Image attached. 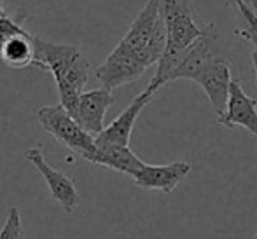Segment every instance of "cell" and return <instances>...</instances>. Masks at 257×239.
<instances>
[{
  "instance_id": "2e32d148",
  "label": "cell",
  "mask_w": 257,
  "mask_h": 239,
  "mask_svg": "<svg viewBox=\"0 0 257 239\" xmlns=\"http://www.w3.org/2000/svg\"><path fill=\"white\" fill-rule=\"evenodd\" d=\"M25 34H28V32L23 27H20L18 23H14L6 13L0 14V48H2L6 41L16 37V35H25Z\"/></svg>"
},
{
  "instance_id": "8fae6325",
  "label": "cell",
  "mask_w": 257,
  "mask_h": 239,
  "mask_svg": "<svg viewBox=\"0 0 257 239\" xmlns=\"http://www.w3.org/2000/svg\"><path fill=\"white\" fill-rule=\"evenodd\" d=\"M146 72V68L140 67L137 61L132 58L124 56V54L112 51L102 63L96 67L95 75L100 81L102 88L114 91V89L121 88V86L132 84L137 79H140Z\"/></svg>"
},
{
  "instance_id": "ba28073f",
  "label": "cell",
  "mask_w": 257,
  "mask_h": 239,
  "mask_svg": "<svg viewBox=\"0 0 257 239\" xmlns=\"http://www.w3.org/2000/svg\"><path fill=\"white\" fill-rule=\"evenodd\" d=\"M114 103L112 91L105 88L91 89L79 96L74 119L93 136H98L105 129V114Z\"/></svg>"
},
{
  "instance_id": "5b68a950",
  "label": "cell",
  "mask_w": 257,
  "mask_h": 239,
  "mask_svg": "<svg viewBox=\"0 0 257 239\" xmlns=\"http://www.w3.org/2000/svg\"><path fill=\"white\" fill-rule=\"evenodd\" d=\"M193 82L203 88L217 117H220L226 112L227 103H229L231 82H233L229 60H226L224 56H215L194 75Z\"/></svg>"
},
{
  "instance_id": "ffe728a7",
  "label": "cell",
  "mask_w": 257,
  "mask_h": 239,
  "mask_svg": "<svg viewBox=\"0 0 257 239\" xmlns=\"http://www.w3.org/2000/svg\"><path fill=\"white\" fill-rule=\"evenodd\" d=\"M252 239H257V234H255V236H254V237H252Z\"/></svg>"
},
{
  "instance_id": "9a60e30c",
  "label": "cell",
  "mask_w": 257,
  "mask_h": 239,
  "mask_svg": "<svg viewBox=\"0 0 257 239\" xmlns=\"http://www.w3.org/2000/svg\"><path fill=\"white\" fill-rule=\"evenodd\" d=\"M0 239H25L23 222H21L20 209H18L16 206L9 208L6 223H4L2 229H0Z\"/></svg>"
},
{
  "instance_id": "9c48e42d",
  "label": "cell",
  "mask_w": 257,
  "mask_h": 239,
  "mask_svg": "<svg viewBox=\"0 0 257 239\" xmlns=\"http://www.w3.org/2000/svg\"><path fill=\"white\" fill-rule=\"evenodd\" d=\"M219 124L226 128H243L257 138V100L243 91L238 79L231 82L229 103L219 117Z\"/></svg>"
},
{
  "instance_id": "52a82bcc",
  "label": "cell",
  "mask_w": 257,
  "mask_h": 239,
  "mask_svg": "<svg viewBox=\"0 0 257 239\" xmlns=\"http://www.w3.org/2000/svg\"><path fill=\"white\" fill-rule=\"evenodd\" d=\"M158 95L153 89L146 88V91H142L132 103L126 107V110L122 114H119L107 128L96 136V142L98 143H112V145H124L130 147V138H132L133 128H135V122L139 119L140 112L147 107V105L153 101V98Z\"/></svg>"
},
{
  "instance_id": "3957f363",
  "label": "cell",
  "mask_w": 257,
  "mask_h": 239,
  "mask_svg": "<svg viewBox=\"0 0 257 239\" xmlns=\"http://www.w3.org/2000/svg\"><path fill=\"white\" fill-rule=\"evenodd\" d=\"M166 48V25L163 18L161 0H149L142 7L126 35L114 51L132 58L147 70L158 65Z\"/></svg>"
},
{
  "instance_id": "6da1fadb",
  "label": "cell",
  "mask_w": 257,
  "mask_h": 239,
  "mask_svg": "<svg viewBox=\"0 0 257 239\" xmlns=\"http://www.w3.org/2000/svg\"><path fill=\"white\" fill-rule=\"evenodd\" d=\"M163 18L166 25V48L158 61L156 74L147 88L158 93L163 86L172 82V77L191 46L203 37L212 25L196 11L191 0H161Z\"/></svg>"
},
{
  "instance_id": "4fadbf2b",
  "label": "cell",
  "mask_w": 257,
  "mask_h": 239,
  "mask_svg": "<svg viewBox=\"0 0 257 239\" xmlns=\"http://www.w3.org/2000/svg\"><path fill=\"white\" fill-rule=\"evenodd\" d=\"M0 58L11 68H27L30 65H34V35H16V37L6 41L2 48H0Z\"/></svg>"
},
{
  "instance_id": "8992f818",
  "label": "cell",
  "mask_w": 257,
  "mask_h": 239,
  "mask_svg": "<svg viewBox=\"0 0 257 239\" xmlns=\"http://www.w3.org/2000/svg\"><path fill=\"white\" fill-rule=\"evenodd\" d=\"M27 161L30 164H34L37 168V171L42 175L46 185H48L49 192H51V197L58 204L61 206L65 213H74L79 208V192L75 189V183L70 180V176H67L65 173L54 169L53 166H49L46 162L44 155H42L41 148H30V150L25 154Z\"/></svg>"
},
{
  "instance_id": "e0dca14e",
  "label": "cell",
  "mask_w": 257,
  "mask_h": 239,
  "mask_svg": "<svg viewBox=\"0 0 257 239\" xmlns=\"http://www.w3.org/2000/svg\"><path fill=\"white\" fill-rule=\"evenodd\" d=\"M252 67H254V72H255V82H257V48H254V51H252Z\"/></svg>"
},
{
  "instance_id": "7a4b0ae2",
  "label": "cell",
  "mask_w": 257,
  "mask_h": 239,
  "mask_svg": "<svg viewBox=\"0 0 257 239\" xmlns=\"http://www.w3.org/2000/svg\"><path fill=\"white\" fill-rule=\"evenodd\" d=\"M35 61L34 65L49 72L60 93V103L74 117L79 96L88 82L89 61L79 48L67 44H54L34 35Z\"/></svg>"
},
{
  "instance_id": "7c38bea8",
  "label": "cell",
  "mask_w": 257,
  "mask_h": 239,
  "mask_svg": "<svg viewBox=\"0 0 257 239\" xmlns=\"http://www.w3.org/2000/svg\"><path fill=\"white\" fill-rule=\"evenodd\" d=\"M93 164L115 169V171L124 173V175H130L133 178L146 166V162L137 154H133V150L130 147L96 142V152Z\"/></svg>"
},
{
  "instance_id": "ac0fdd59",
  "label": "cell",
  "mask_w": 257,
  "mask_h": 239,
  "mask_svg": "<svg viewBox=\"0 0 257 239\" xmlns=\"http://www.w3.org/2000/svg\"><path fill=\"white\" fill-rule=\"evenodd\" d=\"M241 2H245L247 6H250L252 9H254L255 13H257V0H241Z\"/></svg>"
},
{
  "instance_id": "5bb4252c",
  "label": "cell",
  "mask_w": 257,
  "mask_h": 239,
  "mask_svg": "<svg viewBox=\"0 0 257 239\" xmlns=\"http://www.w3.org/2000/svg\"><path fill=\"white\" fill-rule=\"evenodd\" d=\"M234 6L238 9L241 25H243V27L236 30V35L245 39L247 42H250L252 48H257V13L241 0H234Z\"/></svg>"
},
{
  "instance_id": "30bf717a",
  "label": "cell",
  "mask_w": 257,
  "mask_h": 239,
  "mask_svg": "<svg viewBox=\"0 0 257 239\" xmlns=\"http://www.w3.org/2000/svg\"><path fill=\"white\" fill-rule=\"evenodd\" d=\"M189 173H191V164L184 161L172 162V164H161V166L146 164L133 176V182L140 189L159 190V192H165V194H170V192L177 189V185Z\"/></svg>"
},
{
  "instance_id": "277c9868",
  "label": "cell",
  "mask_w": 257,
  "mask_h": 239,
  "mask_svg": "<svg viewBox=\"0 0 257 239\" xmlns=\"http://www.w3.org/2000/svg\"><path fill=\"white\" fill-rule=\"evenodd\" d=\"M37 119L42 129L53 135L61 145L70 148L74 154L81 155L84 161L91 162L96 152V136L88 133L70 114L63 105L42 107L37 112Z\"/></svg>"
},
{
  "instance_id": "d6986e66",
  "label": "cell",
  "mask_w": 257,
  "mask_h": 239,
  "mask_svg": "<svg viewBox=\"0 0 257 239\" xmlns=\"http://www.w3.org/2000/svg\"><path fill=\"white\" fill-rule=\"evenodd\" d=\"M0 14H4V2L0 0Z\"/></svg>"
}]
</instances>
